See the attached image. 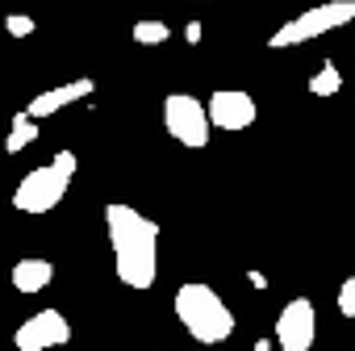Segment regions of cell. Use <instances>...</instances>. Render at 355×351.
Returning <instances> with one entry per match:
<instances>
[{"mask_svg":"<svg viewBox=\"0 0 355 351\" xmlns=\"http://www.w3.org/2000/svg\"><path fill=\"white\" fill-rule=\"evenodd\" d=\"M5 30H9L13 38H30V34H34V17H26V13H9V17H5Z\"/></svg>","mask_w":355,"mask_h":351,"instance_id":"cell-15","label":"cell"},{"mask_svg":"<svg viewBox=\"0 0 355 351\" xmlns=\"http://www.w3.org/2000/svg\"><path fill=\"white\" fill-rule=\"evenodd\" d=\"M167 38H171V26L155 22V17H146V22L134 26V42H138V46H163Z\"/></svg>","mask_w":355,"mask_h":351,"instance_id":"cell-13","label":"cell"},{"mask_svg":"<svg viewBox=\"0 0 355 351\" xmlns=\"http://www.w3.org/2000/svg\"><path fill=\"white\" fill-rule=\"evenodd\" d=\"M209 117H214V126H218V130L239 134V130L255 126L259 105H255V101H251V92H243V88H218V92L209 96Z\"/></svg>","mask_w":355,"mask_h":351,"instance_id":"cell-8","label":"cell"},{"mask_svg":"<svg viewBox=\"0 0 355 351\" xmlns=\"http://www.w3.org/2000/svg\"><path fill=\"white\" fill-rule=\"evenodd\" d=\"M13 343H17V351H51V347H63V343H71V322L59 309H38V314H30L17 326Z\"/></svg>","mask_w":355,"mask_h":351,"instance_id":"cell-6","label":"cell"},{"mask_svg":"<svg viewBox=\"0 0 355 351\" xmlns=\"http://www.w3.org/2000/svg\"><path fill=\"white\" fill-rule=\"evenodd\" d=\"M96 92V80H67V84H59V88H46V92H38L30 105H26V113L30 117H55L59 109H67V105H76V101H84V96H92Z\"/></svg>","mask_w":355,"mask_h":351,"instance_id":"cell-9","label":"cell"},{"mask_svg":"<svg viewBox=\"0 0 355 351\" xmlns=\"http://www.w3.org/2000/svg\"><path fill=\"white\" fill-rule=\"evenodd\" d=\"M338 88H343V71H338L334 63H322V67L309 76V92H313V96H334Z\"/></svg>","mask_w":355,"mask_h":351,"instance_id":"cell-12","label":"cell"},{"mask_svg":"<svg viewBox=\"0 0 355 351\" xmlns=\"http://www.w3.org/2000/svg\"><path fill=\"white\" fill-rule=\"evenodd\" d=\"M163 126H167V134H171L175 142L189 146V151H201V146L209 142V134H214L209 105H201V101L189 96V92L163 96Z\"/></svg>","mask_w":355,"mask_h":351,"instance_id":"cell-5","label":"cell"},{"mask_svg":"<svg viewBox=\"0 0 355 351\" xmlns=\"http://www.w3.org/2000/svg\"><path fill=\"white\" fill-rule=\"evenodd\" d=\"M51 280H55L51 259H17V268H13V289L17 293H42Z\"/></svg>","mask_w":355,"mask_h":351,"instance_id":"cell-10","label":"cell"},{"mask_svg":"<svg viewBox=\"0 0 355 351\" xmlns=\"http://www.w3.org/2000/svg\"><path fill=\"white\" fill-rule=\"evenodd\" d=\"M34 138H38V117H30V113H17V117H13V130H9V138H5V151H9V155H17V151L34 146Z\"/></svg>","mask_w":355,"mask_h":351,"instance_id":"cell-11","label":"cell"},{"mask_svg":"<svg viewBox=\"0 0 355 351\" xmlns=\"http://www.w3.org/2000/svg\"><path fill=\"white\" fill-rule=\"evenodd\" d=\"M105 230L117 264V280L125 289H150L159 280V226L134 205H105Z\"/></svg>","mask_w":355,"mask_h":351,"instance_id":"cell-1","label":"cell"},{"mask_svg":"<svg viewBox=\"0 0 355 351\" xmlns=\"http://www.w3.org/2000/svg\"><path fill=\"white\" fill-rule=\"evenodd\" d=\"M351 22H355V0H322V5H313V9L297 13L293 22H284V26L268 38V46H272V51L305 46V42H313V38H322V34H334V30H343V26H351Z\"/></svg>","mask_w":355,"mask_h":351,"instance_id":"cell-4","label":"cell"},{"mask_svg":"<svg viewBox=\"0 0 355 351\" xmlns=\"http://www.w3.org/2000/svg\"><path fill=\"white\" fill-rule=\"evenodd\" d=\"M175 318L180 326L197 339V343H226L234 334V314L230 305L218 297V289L201 284V280H184L175 289Z\"/></svg>","mask_w":355,"mask_h":351,"instance_id":"cell-2","label":"cell"},{"mask_svg":"<svg viewBox=\"0 0 355 351\" xmlns=\"http://www.w3.org/2000/svg\"><path fill=\"white\" fill-rule=\"evenodd\" d=\"M313 339H318V314L305 297H293L276 318V343L280 351H309Z\"/></svg>","mask_w":355,"mask_h":351,"instance_id":"cell-7","label":"cell"},{"mask_svg":"<svg viewBox=\"0 0 355 351\" xmlns=\"http://www.w3.org/2000/svg\"><path fill=\"white\" fill-rule=\"evenodd\" d=\"M334 301H338V314L355 322V276H347V280L338 284V297H334Z\"/></svg>","mask_w":355,"mask_h":351,"instance_id":"cell-14","label":"cell"},{"mask_svg":"<svg viewBox=\"0 0 355 351\" xmlns=\"http://www.w3.org/2000/svg\"><path fill=\"white\" fill-rule=\"evenodd\" d=\"M71 176H76V155L59 151L51 163H42V167L21 176V185L13 193V209H21V214H51L55 205H63V197L71 189Z\"/></svg>","mask_w":355,"mask_h":351,"instance_id":"cell-3","label":"cell"}]
</instances>
